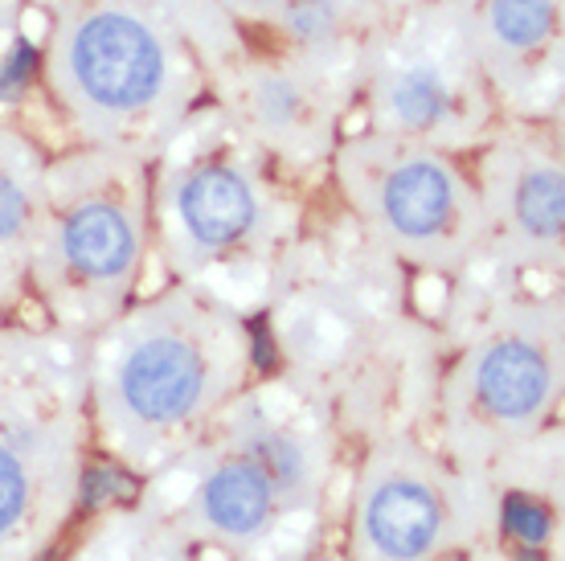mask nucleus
<instances>
[{"label": "nucleus", "instance_id": "3", "mask_svg": "<svg viewBox=\"0 0 565 561\" xmlns=\"http://www.w3.org/2000/svg\"><path fill=\"white\" fill-rule=\"evenodd\" d=\"M344 438L279 373H263L140 500L210 561H311L340 508Z\"/></svg>", "mask_w": 565, "mask_h": 561}, {"label": "nucleus", "instance_id": "6", "mask_svg": "<svg viewBox=\"0 0 565 561\" xmlns=\"http://www.w3.org/2000/svg\"><path fill=\"white\" fill-rule=\"evenodd\" d=\"M299 184L210 98L148 160V267L258 320L311 222Z\"/></svg>", "mask_w": 565, "mask_h": 561}, {"label": "nucleus", "instance_id": "15", "mask_svg": "<svg viewBox=\"0 0 565 561\" xmlns=\"http://www.w3.org/2000/svg\"><path fill=\"white\" fill-rule=\"evenodd\" d=\"M246 42L279 50L356 95L365 45L390 13L382 0H217Z\"/></svg>", "mask_w": 565, "mask_h": 561}, {"label": "nucleus", "instance_id": "16", "mask_svg": "<svg viewBox=\"0 0 565 561\" xmlns=\"http://www.w3.org/2000/svg\"><path fill=\"white\" fill-rule=\"evenodd\" d=\"M50 152L25 124L0 119V324L29 304V258Z\"/></svg>", "mask_w": 565, "mask_h": 561}, {"label": "nucleus", "instance_id": "13", "mask_svg": "<svg viewBox=\"0 0 565 561\" xmlns=\"http://www.w3.org/2000/svg\"><path fill=\"white\" fill-rule=\"evenodd\" d=\"M213 103L296 181L328 177V160L356 112L349 86L246 38L217 74Z\"/></svg>", "mask_w": 565, "mask_h": 561}, {"label": "nucleus", "instance_id": "10", "mask_svg": "<svg viewBox=\"0 0 565 561\" xmlns=\"http://www.w3.org/2000/svg\"><path fill=\"white\" fill-rule=\"evenodd\" d=\"M340 213L414 283H447L480 258L483 210L463 156L349 127L328 160Z\"/></svg>", "mask_w": 565, "mask_h": 561}, {"label": "nucleus", "instance_id": "9", "mask_svg": "<svg viewBox=\"0 0 565 561\" xmlns=\"http://www.w3.org/2000/svg\"><path fill=\"white\" fill-rule=\"evenodd\" d=\"M340 512L344 561H467L504 537L509 496L414 426L349 455Z\"/></svg>", "mask_w": 565, "mask_h": 561}, {"label": "nucleus", "instance_id": "20", "mask_svg": "<svg viewBox=\"0 0 565 561\" xmlns=\"http://www.w3.org/2000/svg\"><path fill=\"white\" fill-rule=\"evenodd\" d=\"M414 4H426V0H382L385 13H402V9H414Z\"/></svg>", "mask_w": 565, "mask_h": 561}, {"label": "nucleus", "instance_id": "18", "mask_svg": "<svg viewBox=\"0 0 565 561\" xmlns=\"http://www.w3.org/2000/svg\"><path fill=\"white\" fill-rule=\"evenodd\" d=\"M29 0H0V103L17 98V86L29 78Z\"/></svg>", "mask_w": 565, "mask_h": 561}, {"label": "nucleus", "instance_id": "5", "mask_svg": "<svg viewBox=\"0 0 565 561\" xmlns=\"http://www.w3.org/2000/svg\"><path fill=\"white\" fill-rule=\"evenodd\" d=\"M267 373L255 320L184 283L136 295L86 340V419L95 451L152 479Z\"/></svg>", "mask_w": 565, "mask_h": 561}, {"label": "nucleus", "instance_id": "14", "mask_svg": "<svg viewBox=\"0 0 565 561\" xmlns=\"http://www.w3.org/2000/svg\"><path fill=\"white\" fill-rule=\"evenodd\" d=\"M463 13L500 115L562 124L565 0H463Z\"/></svg>", "mask_w": 565, "mask_h": 561}, {"label": "nucleus", "instance_id": "17", "mask_svg": "<svg viewBox=\"0 0 565 561\" xmlns=\"http://www.w3.org/2000/svg\"><path fill=\"white\" fill-rule=\"evenodd\" d=\"M54 561H210L164 512L143 505L103 508Z\"/></svg>", "mask_w": 565, "mask_h": 561}, {"label": "nucleus", "instance_id": "8", "mask_svg": "<svg viewBox=\"0 0 565 561\" xmlns=\"http://www.w3.org/2000/svg\"><path fill=\"white\" fill-rule=\"evenodd\" d=\"M148 263V160L103 144H66L50 156L29 258L38 320L90 340L140 295Z\"/></svg>", "mask_w": 565, "mask_h": 561}, {"label": "nucleus", "instance_id": "2", "mask_svg": "<svg viewBox=\"0 0 565 561\" xmlns=\"http://www.w3.org/2000/svg\"><path fill=\"white\" fill-rule=\"evenodd\" d=\"M443 369L435 393L438 447L492 479L509 500L562 491L565 308L562 287L524 283L471 263L447 283Z\"/></svg>", "mask_w": 565, "mask_h": 561}, {"label": "nucleus", "instance_id": "19", "mask_svg": "<svg viewBox=\"0 0 565 561\" xmlns=\"http://www.w3.org/2000/svg\"><path fill=\"white\" fill-rule=\"evenodd\" d=\"M467 561H516V558H512L509 549H504V541H492V546L476 549V553H471Z\"/></svg>", "mask_w": 565, "mask_h": 561}, {"label": "nucleus", "instance_id": "4", "mask_svg": "<svg viewBox=\"0 0 565 561\" xmlns=\"http://www.w3.org/2000/svg\"><path fill=\"white\" fill-rule=\"evenodd\" d=\"M29 50L66 144L152 160L242 45L217 0H29Z\"/></svg>", "mask_w": 565, "mask_h": 561}, {"label": "nucleus", "instance_id": "12", "mask_svg": "<svg viewBox=\"0 0 565 561\" xmlns=\"http://www.w3.org/2000/svg\"><path fill=\"white\" fill-rule=\"evenodd\" d=\"M467 169L483 210L480 263L512 279L562 287L565 160L557 124L500 119Z\"/></svg>", "mask_w": 565, "mask_h": 561}, {"label": "nucleus", "instance_id": "1", "mask_svg": "<svg viewBox=\"0 0 565 561\" xmlns=\"http://www.w3.org/2000/svg\"><path fill=\"white\" fill-rule=\"evenodd\" d=\"M414 275L344 213L299 234L258 320L270 373L320 410L344 447L430 426L443 340L414 295Z\"/></svg>", "mask_w": 565, "mask_h": 561}, {"label": "nucleus", "instance_id": "11", "mask_svg": "<svg viewBox=\"0 0 565 561\" xmlns=\"http://www.w3.org/2000/svg\"><path fill=\"white\" fill-rule=\"evenodd\" d=\"M361 127L471 156L504 119L483 78L463 0H426L390 13L365 45L356 86Z\"/></svg>", "mask_w": 565, "mask_h": 561}, {"label": "nucleus", "instance_id": "7", "mask_svg": "<svg viewBox=\"0 0 565 561\" xmlns=\"http://www.w3.org/2000/svg\"><path fill=\"white\" fill-rule=\"evenodd\" d=\"M86 340L0 324V561H50L86 500Z\"/></svg>", "mask_w": 565, "mask_h": 561}]
</instances>
